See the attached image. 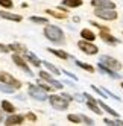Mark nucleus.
<instances>
[{
	"mask_svg": "<svg viewBox=\"0 0 123 126\" xmlns=\"http://www.w3.org/2000/svg\"><path fill=\"white\" fill-rule=\"evenodd\" d=\"M64 73H65L67 76H70V78H72V79H76V76H75L73 73H68V71H64Z\"/></svg>",
	"mask_w": 123,
	"mask_h": 126,
	"instance_id": "72a5a7b5",
	"label": "nucleus"
},
{
	"mask_svg": "<svg viewBox=\"0 0 123 126\" xmlns=\"http://www.w3.org/2000/svg\"><path fill=\"white\" fill-rule=\"evenodd\" d=\"M12 61L15 62V65H17V67H20V68H21L23 71H26V73H28L29 76H32V71H31L29 65L26 64V61H24V59H23V58L18 55V53H15V55L12 56Z\"/></svg>",
	"mask_w": 123,
	"mask_h": 126,
	"instance_id": "1a4fd4ad",
	"label": "nucleus"
},
{
	"mask_svg": "<svg viewBox=\"0 0 123 126\" xmlns=\"http://www.w3.org/2000/svg\"><path fill=\"white\" fill-rule=\"evenodd\" d=\"M12 2L11 0H0V6L2 8H6V9H9V8H12Z\"/></svg>",
	"mask_w": 123,
	"mask_h": 126,
	"instance_id": "c85d7f7f",
	"label": "nucleus"
},
{
	"mask_svg": "<svg viewBox=\"0 0 123 126\" xmlns=\"http://www.w3.org/2000/svg\"><path fill=\"white\" fill-rule=\"evenodd\" d=\"M49 102L58 111H64V110H67V106H68V100H67L64 96H56V94H53V96L49 97Z\"/></svg>",
	"mask_w": 123,
	"mask_h": 126,
	"instance_id": "f03ea898",
	"label": "nucleus"
},
{
	"mask_svg": "<svg viewBox=\"0 0 123 126\" xmlns=\"http://www.w3.org/2000/svg\"><path fill=\"white\" fill-rule=\"evenodd\" d=\"M100 38L105 41V43H109V44H117V40L112 37V35L108 33V31H102L100 32Z\"/></svg>",
	"mask_w": 123,
	"mask_h": 126,
	"instance_id": "2eb2a0df",
	"label": "nucleus"
},
{
	"mask_svg": "<svg viewBox=\"0 0 123 126\" xmlns=\"http://www.w3.org/2000/svg\"><path fill=\"white\" fill-rule=\"evenodd\" d=\"M28 93H29L31 97L37 99V100H41V102L47 99V91H46V90H43L40 85H29Z\"/></svg>",
	"mask_w": 123,
	"mask_h": 126,
	"instance_id": "7ed1b4c3",
	"label": "nucleus"
},
{
	"mask_svg": "<svg viewBox=\"0 0 123 126\" xmlns=\"http://www.w3.org/2000/svg\"><path fill=\"white\" fill-rule=\"evenodd\" d=\"M81 119H82V122H85L87 125H93V120H91V119H88L87 115H81Z\"/></svg>",
	"mask_w": 123,
	"mask_h": 126,
	"instance_id": "c756f323",
	"label": "nucleus"
},
{
	"mask_svg": "<svg viewBox=\"0 0 123 126\" xmlns=\"http://www.w3.org/2000/svg\"><path fill=\"white\" fill-rule=\"evenodd\" d=\"M38 85L43 88V90H46V91H50V90H52V87H49L47 84H43V82H38Z\"/></svg>",
	"mask_w": 123,
	"mask_h": 126,
	"instance_id": "7c9ffc66",
	"label": "nucleus"
},
{
	"mask_svg": "<svg viewBox=\"0 0 123 126\" xmlns=\"http://www.w3.org/2000/svg\"><path fill=\"white\" fill-rule=\"evenodd\" d=\"M100 62H102L103 65H107L108 68H111V70H120L122 68V64H120L117 59H114L111 56H107V55H103L100 58Z\"/></svg>",
	"mask_w": 123,
	"mask_h": 126,
	"instance_id": "0eeeda50",
	"label": "nucleus"
},
{
	"mask_svg": "<svg viewBox=\"0 0 123 126\" xmlns=\"http://www.w3.org/2000/svg\"><path fill=\"white\" fill-rule=\"evenodd\" d=\"M31 21L38 24H47V18H44V17H31Z\"/></svg>",
	"mask_w": 123,
	"mask_h": 126,
	"instance_id": "a878e982",
	"label": "nucleus"
},
{
	"mask_svg": "<svg viewBox=\"0 0 123 126\" xmlns=\"http://www.w3.org/2000/svg\"><path fill=\"white\" fill-rule=\"evenodd\" d=\"M14 87H11V85H6V84H0V91L2 93H6V94H11V93H14Z\"/></svg>",
	"mask_w": 123,
	"mask_h": 126,
	"instance_id": "4be33fe9",
	"label": "nucleus"
},
{
	"mask_svg": "<svg viewBox=\"0 0 123 126\" xmlns=\"http://www.w3.org/2000/svg\"><path fill=\"white\" fill-rule=\"evenodd\" d=\"M0 17H2V18H5V20H11V21H21V15L8 12V11H5V9L0 12Z\"/></svg>",
	"mask_w": 123,
	"mask_h": 126,
	"instance_id": "f8f14e48",
	"label": "nucleus"
},
{
	"mask_svg": "<svg viewBox=\"0 0 123 126\" xmlns=\"http://www.w3.org/2000/svg\"><path fill=\"white\" fill-rule=\"evenodd\" d=\"M0 52H9V46H5V44H0Z\"/></svg>",
	"mask_w": 123,
	"mask_h": 126,
	"instance_id": "2f4dec72",
	"label": "nucleus"
},
{
	"mask_svg": "<svg viewBox=\"0 0 123 126\" xmlns=\"http://www.w3.org/2000/svg\"><path fill=\"white\" fill-rule=\"evenodd\" d=\"M105 123H107L108 126H123L122 120H116V122H114V120H107V119H105Z\"/></svg>",
	"mask_w": 123,
	"mask_h": 126,
	"instance_id": "cd10ccee",
	"label": "nucleus"
},
{
	"mask_svg": "<svg viewBox=\"0 0 123 126\" xmlns=\"http://www.w3.org/2000/svg\"><path fill=\"white\" fill-rule=\"evenodd\" d=\"M81 37H82L84 40H87V41H94V40H96V35H94L90 29H82Z\"/></svg>",
	"mask_w": 123,
	"mask_h": 126,
	"instance_id": "f3484780",
	"label": "nucleus"
},
{
	"mask_svg": "<svg viewBox=\"0 0 123 126\" xmlns=\"http://www.w3.org/2000/svg\"><path fill=\"white\" fill-rule=\"evenodd\" d=\"M26 117H28L29 120H32V122H35V120H37V117H35V114H32V112H28V115H26Z\"/></svg>",
	"mask_w": 123,
	"mask_h": 126,
	"instance_id": "473e14b6",
	"label": "nucleus"
},
{
	"mask_svg": "<svg viewBox=\"0 0 123 126\" xmlns=\"http://www.w3.org/2000/svg\"><path fill=\"white\" fill-rule=\"evenodd\" d=\"M62 96H64V97L67 99V100H68V102H70V100H72V96H70V94H62Z\"/></svg>",
	"mask_w": 123,
	"mask_h": 126,
	"instance_id": "f704fd0d",
	"label": "nucleus"
},
{
	"mask_svg": "<svg viewBox=\"0 0 123 126\" xmlns=\"http://www.w3.org/2000/svg\"><path fill=\"white\" fill-rule=\"evenodd\" d=\"M76 65L81 67V68H84V70H87V71H90V73H93V71H94V67L93 65L85 64V62H82V61H76Z\"/></svg>",
	"mask_w": 123,
	"mask_h": 126,
	"instance_id": "412c9836",
	"label": "nucleus"
},
{
	"mask_svg": "<svg viewBox=\"0 0 123 126\" xmlns=\"http://www.w3.org/2000/svg\"><path fill=\"white\" fill-rule=\"evenodd\" d=\"M43 64H44V65H46V68H47V70H50L53 75H59V70H58L53 64H50V62H47V61H43Z\"/></svg>",
	"mask_w": 123,
	"mask_h": 126,
	"instance_id": "b1692460",
	"label": "nucleus"
},
{
	"mask_svg": "<svg viewBox=\"0 0 123 126\" xmlns=\"http://www.w3.org/2000/svg\"><path fill=\"white\" fill-rule=\"evenodd\" d=\"M99 70H100V71H103L105 75H108V76L114 78V79H119V78H120V75H116V70H111V68H108L107 65H103L102 62H99Z\"/></svg>",
	"mask_w": 123,
	"mask_h": 126,
	"instance_id": "ddd939ff",
	"label": "nucleus"
},
{
	"mask_svg": "<svg viewBox=\"0 0 123 126\" xmlns=\"http://www.w3.org/2000/svg\"><path fill=\"white\" fill-rule=\"evenodd\" d=\"M99 105L102 106V110H105V111H107L108 114H111V115H114V117H119V114H117L116 111H114L112 108H109V106H108L107 103H103V102H99Z\"/></svg>",
	"mask_w": 123,
	"mask_h": 126,
	"instance_id": "5701e85b",
	"label": "nucleus"
},
{
	"mask_svg": "<svg viewBox=\"0 0 123 126\" xmlns=\"http://www.w3.org/2000/svg\"><path fill=\"white\" fill-rule=\"evenodd\" d=\"M0 82H3V84H6V85H11V87H14V88H20V87H21V82H20V80H17L12 75L6 73V71H2V73H0Z\"/></svg>",
	"mask_w": 123,
	"mask_h": 126,
	"instance_id": "20e7f679",
	"label": "nucleus"
},
{
	"mask_svg": "<svg viewBox=\"0 0 123 126\" xmlns=\"http://www.w3.org/2000/svg\"><path fill=\"white\" fill-rule=\"evenodd\" d=\"M91 5L94 8H102V9H116V3L111 0H91Z\"/></svg>",
	"mask_w": 123,
	"mask_h": 126,
	"instance_id": "9d476101",
	"label": "nucleus"
},
{
	"mask_svg": "<svg viewBox=\"0 0 123 126\" xmlns=\"http://www.w3.org/2000/svg\"><path fill=\"white\" fill-rule=\"evenodd\" d=\"M44 35L46 38L55 44H62L64 43V32L61 31L58 26H53V24H47L44 28Z\"/></svg>",
	"mask_w": 123,
	"mask_h": 126,
	"instance_id": "f257e3e1",
	"label": "nucleus"
},
{
	"mask_svg": "<svg viewBox=\"0 0 123 126\" xmlns=\"http://www.w3.org/2000/svg\"><path fill=\"white\" fill-rule=\"evenodd\" d=\"M2 110H3L5 112H8V114H14V111H15V106H14L11 102L3 100V102H2Z\"/></svg>",
	"mask_w": 123,
	"mask_h": 126,
	"instance_id": "a211bd4d",
	"label": "nucleus"
},
{
	"mask_svg": "<svg viewBox=\"0 0 123 126\" xmlns=\"http://www.w3.org/2000/svg\"><path fill=\"white\" fill-rule=\"evenodd\" d=\"M77 46H79V49H81L84 53H87V55H96V53H97V50H99L97 47L94 46V44H91V41H87V40L79 41Z\"/></svg>",
	"mask_w": 123,
	"mask_h": 126,
	"instance_id": "423d86ee",
	"label": "nucleus"
},
{
	"mask_svg": "<svg viewBox=\"0 0 123 126\" xmlns=\"http://www.w3.org/2000/svg\"><path fill=\"white\" fill-rule=\"evenodd\" d=\"M23 115H15V114H11L8 119L5 120V125L8 126H15V125H21L23 123Z\"/></svg>",
	"mask_w": 123,
	"mask_h": 126,
	"instance_id": "9b49d317",
	"label": "nucleus"
},
{
	"mask_svg": "<svg viewBox=\"0 0 123 126\" xmlns=\"http://www.w3.org/2000/svg\"><path fill=\"white\" fill-rule=\"evenodd\" d=\"M62 3L68 8H77V6L82 5V0H64Z\"/></svg>",
	"mask_w": 123,
	"mask_h": 126,
	"instance_id": "aec40b11",
	"label": "nucleus"
},
{
	"mask_svg": "<svg viewBox=\"0 0 123 126\" xmlns=\"http://www.w3.org/2000/svg\"><path fill=\"white\" fill-rule=\"evenodd\" d=\"M46 50H49L50 53H53V55H56L61 59H67L68 58V55H67L65 52H62V50H58V49H46Z\"/></svg>",
	"mask_w": 123,
	"mask_h": 126,
	"instance_id": "6ab92c4d",
	"label": "nucleus"
},
{
	"mask_svg": "<svg viewBox=\"0 0 123 126\" xmlns=\"http://www.w3.org/2000/svg\"><path fill=\"white\" fill-rule=\"evenodd\" d=\"M46 12L50 14L52 17H55V18H65V17H67V12H65V14H64V12H55V11H52V9H47Z\"/></svg>",
	"mask_w": 123,
	"mask_h": 126,
	"instance_id": "393cba45",
	"label": "nucleus"
},
{
	"mask_svg": "<svg viewBox=\"0 0 123 126\" xmlns=\"http://www.w3.org/2000/svg\"><path fill=\"white\" fill-rule=\"evenodd\" d=\"M94 14L102 20H116L117 18V12L114 9H102V8H96Z\"/></svg>",
	"mask_w": 123,
	"mask_h": 126,
	"instance_id": "39448f33",
	"label": "nucleus"
},
{
	"mask_svg": "<svg viewBox=\"0 0 123 126\" xmlns=\"http://www.w3.org/2000/svg\"><path fill=\"white\" fill-rule=\"evenodd\" d=\"M38 75H40V78H41V79H44L46 82H49V84H50L52 87H53V88H56V90H62V88H64V87H62V84H61L59 80L53 79V78H52V76L47 73V71H40Z\"/></svg>",
	"mask_w": 123,
	"mask_h": 126,
	"instance_id": "6e6552de",
	"label": "nucleus"
},
{
	"mask_svg": "<svg viewBox=\"0 0 123 126\" xmlns=\"http://www.w3.org/2000/svg\"><path fill=\"white\" fill-rule=\"evenodd\" d=\"M67 119H68V122H72V123H81V122H82L81 117H79V115H75V114H68Z\"/></svg>",
	"mask_w": 123,
	"mask_h": 126,
	"instance_id": "bb28decb",
	"label": "nucleus"
},
{
	"mask_svg": "<svg viewBox=\"0 0 123 126\" xmlns=\"http://www.w3.org/2000/svg\"><path fill=\"white\" fill-rule=\"evenodd\" d=\"M122 88H123V84H122Z\"/></svg>",
	"mask_w": 123,
	"mask_h": 126,
	"instance_id": "e433bc0d",
	"label": "nucleus"
},
{
	"mask_svg": "<svg viewBox=\"0 0 123 126\" xmlns=\"http://www.w3.org/2000/svg\"><path fill=\"white\" fill-rule=\"evenodd\" d=\"M9 50H14L15 53H18V55H20V53H23V55H24V53L28 52V49H26L23 44H17V43L9 44Z\"/></svg>",
	"mask_w": 123,
	"mask_h": 126,
	"instance_id": "dca6fc26",
	"label": "nucleus"
},
{
	"mask_svg": "<svg viewBox=\"0 0 123 126\" xmlns=\"http://www.w3.org/2000/svg\"><path fill=\"white\" fill-rule=\"evenodd\" d=\"M24 56H26V59H28V61L31 62L32 65H35V67H40L41 61H40V59H38L37 56H35V55H33L32 52H26V53H24Z\"/></svg>",
	"mask_w": 123,
	"mask_h": 126,
	"instance_id": "4468645a",
	"label": "nucleus"
},
{
	"mask_svg": "<svg viewBox=\"0 0 123 126\" xmlns=\"http://www.w3.org/2000/svg\"><path fill=\"white\" fill-rule=\"evenodd\" d=\"M2 120H3V112L0 111V122H2Z\"/></svg>",
	"mask_w": 123,
	"mask_h": 126,
	"instance_id": "c9c22d12",
	"label": "nucleus"
}]
</instances>
